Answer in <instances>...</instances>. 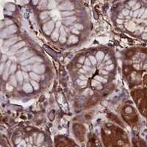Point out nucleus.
<instances>
[{"mask_svg": "<svg viewBox=\"0 0 147 147\" xmlns=\"http://www.w3.org/2000/svg\"><path fill=\"white\" fill-rule=\"evenodd\" d=\"M72 32H74V33H76V34H80V31H79V30H77V29H74V30H72Z\"/></svg>", "mask_w": 147, "mask_h": 147, "instance_id": "obj_39", "label": "nucleus"}, {"mask_svg": "<svg viewBox=\"0 0 147 147\" xmlns=\"http://www.w3.org/2000/svg\"><path fill=\"white\" fill-rule=\"evenodd\" d=\"M16 79L19 83H22V82H23L24 80V77L22 71H18L16 73Z\"/></svg>", "mask_w": 147, "mask_h": 147, "instance_id": "obj_18", "label": "nucleus"}, {"mask_svg": "<svg viewBox=\"0 0 147 147\" xmlns=\"http://www.w3.org/2000/svg\"><path fill=\"white\" fill-rule=\"evenodd\" d=\"M134 100L137 104L140 112L144 115H147V91L146 90H135L132 93Z\"/></svg>", "mask_w": 147, "mask_h": 147, "instance_id": "obj_1", "label": "nucleus"}, {"mask_svg": "<svg viewBox=\"0 0 147 147\" xmlns=\"http://www.w3.org/2000/svg\"><path fill=\"white\" fill-rule=\"evenodd\" d=\"M91 85L93 87L96 88L98 89V90H99V89H102V85H101V82H99V81H97V80L93 81L91 83Z\"/></svg>", "mask_w": 147, "mask_h": 147, "instance_id": "obj_17", "label": "nucleus"}, {"mask_svg": "<svg viewBox=\"0 0 147 147\" xmlns=\"http://www.w3.org/2000/svg\"><path fill=\"white\" fill-rule=\"evenodd\" d=\"M74 27H75V29H77V30H83V26H82V24H75V25H74Z\"/></svg>", "mask_w": 147, "mask_h": 147, "instance_id": "obj_33", "label": "nucleus"}, {"mask_svg": "<svg viewBox=\"0 0 147 147\" xmlns=\"http://www.w3.org/2000/svg\"><path fill=\"white\" fill-rule=\"evenodd\" d=\"M30 69H31L30 65H24V66H23V69L24 71H30Z\"/></svg>", "mask_w": 147, "mask_h": 147, "instance_id": "obj_36", "label": "nucleus"}, {"mask_svg": "<svg viewBox=\"0 0 147 147\" xmlns=\"http://www.w3.org/2000/svg\"><path fill=\"white\" fill-rule=\"evenodd\" d=\"M123 116L129 124H136L138 121V116L136 111L132 106H126L123 110Z\"/></svg>", "mask_w": 147, "mask_h": 147, "instance_id": "obj_2", "label": "nucleus"}, {"mask_svg": "<svg viewBox=\"0 0 147 147\" xmlns=\"http://www.w3.org/2000/svg\"><path fill=\"white\" fill-rule=\"evenodd\" d=\"M133 144L135 147H146L145 143L142 140L138 138L133 139Z\"/></svg>", "mask_w": 147, "mask_h": 147, "instance_id": "obj_8", "label": "nucleus"}, {"mask_svg": "<svg viewBox=\"0 0 147 147\" xmlns=\"http://www.w3.org/2000/svg\"><path fill=\"white\" fill-rule=\"evenodd\" d=\"M17 69V66L16 64H12V65L10 66V73H13L15 71H16Z\"/></svg>", "mask_w": 147, "mask_h": 147, "instance_id": "obj_31", "label": "nucleus"}, {"mask_svg": "<svg viewBox=\"0 0 147 147\" xmlns=\"http://www.w3.org/2000/svg\"><path fill=\"white\" fill-rule=\"evenodd\" d=\"M135 53H136V52H135V51H133V50H129L128 52H127V53H126V55H127V57H129V58H130V57H132V56H133V55H135Z\"/></svg>", "mask_w": 147, "mask_h": 147, "instance_id": "obj_28", "label": "nucleus"}, {"mask_svg": "<svg viewBox=\"0 0 147 147\" xmlns=\"http://www.w3.org/2000/svg\"><path fill=\"white\" fill-rule=\"evenodd\" d=\"M59 35L60 34L58 32V29H55L52 34V39L54 41H57V40H59V37H60Z\"/></svg>", "mask_w": 147, "mask_h": 147, "instance_id": "obj_16", "label": "nucleus"}, {"mask_svg": "<svg viewBox=\"0 0 147 147\" xmlns=\"http://www.w3.org/2000/svg\"><path fill=\"white\" fill-rule=\"evenodd\" d=\"M32 55V53L31 52H24V53L23 54V55H22L20 57V60L21 61H25V60H27V59L30 58L31 56Z\"/></svg>", "mask_w": 147, "mask_h": 147, "instance_id": "obj_12", "label": "nucleus"}, {"mask_svg": "<svg viewBox=\"0 0 147 147\" xmlns=\"http://www.w3.org/2000/svg\"><path fill=\"white\" fill-rule=\"evenodd\" d=\"M85 64H86L85 65H87V66H90V64H91V63H90V61L88 60V59H86V60H85Z\"/></svg>", "mask_w": 147, "mask_h": 147, "instance_id": "obj_37", "label": "nucleus"}, {"mask_svg": "<svg viewBox=\"0 0 147 147\" xmlns=\"http://www.w3.org/2000/svg\"><path fill=\"white\" fill-rule=\"evenodd\" d=\"M10 82H11V85H12L16 86V85H17V79H16V77H14V76H11V77H10Z\"/></svg>", "mask_w": 147, "mask_h": 147, "instance_id": "obj_24", "label": "nucleus"}, {"mask_svg": "<svg viewBox=\"0 0 147 147\" xmlns=\"http://www.w3.org/2000/svg\"><path fill=\"white\" fill-rule=\"evenodd\" d=\"M55 5H56V2H55V1H50V2H48V7L49 9L52 8V7H55Z\"/></svg>", "mask_w": 147, "mask_h": 147, "instance_id": "obj_27", "label": "nucleus"}, {"mask_svg": "<svg viewBox=\"0 0 147 147\" xmlns=\"http://www.w3.org/2000/svg\"><path fill=\"white\" fill-rule=\"evenodd\" d=\"M100 73L103 74H107V71H101Z\"/></svg>", "mask_w": 147, "mask_h": 147, "instance_id": "obj_40", "label": "nucleus"}, {"mask_svg": "<svg viewBox=\"0 0 147 147\" xmlns=\"http://www.w3.org/2000/svg\"><path fill=\"white\" fill-rule=\"evenodd\" d=\"M30 77H31V78L33 80H35V81H38L40 80V77H39L38 74H36L33 73V72H30Z\"/></svg>", "mask_w": 147, "mask_h": 147, "instance_id": "obj_21", "label": "nucleus"}, {"mask_svg": "<svg viewBox=\"0 0 147 147\" xmlns=\"http://www.w3.org/2000/svg\"><path fill=\"white\" fill-rule=\"evenodd\" d=\"M143 51H144V52H147V50H146V49H143ZM146 54H147V53H146Z\"/></svg>", "mask_w": 147, "mask_h": 147, "instance_id": "obj_42", "label": "nucleus"}, {"mask_svg": "<svg viewBox=\"0 0 147 147\" xmlns=\"http://www.w3.org/2000/svg\"><path fill=\"white\" fill-rule=\"evenodd\" d=\"M89 60H90L91 64H93V65H95L96 63V57H94V56H90L89 57Z\"/></svg>", "mask_w": 147, "mask_h": 147, "instance_id": "obj_29", "label": "nucleus"}, {"mask_svg": "<svg viewBox=\"0 0 147 147\" xmlns=\"http://www.w3.org/2000/svg\"><path fill=\"white\" fill-rule=\"evenodd\" d=\"M79 40L78 38H77L76 35H71L70 37H69V41L70 42L71 44H76V43H77Z\"/></svg>", "mask_w": 147, "mask_h": 147, "instance_id": "obj_19", "label": "nucleus"}, {"mask_svg": "<svg viewBox=\"0 0 147 147\" xmlns=\"http://www.w3.org/2000/svg\"><path fill=\"white\" fill-rule=\"evenodd\" d=\"M74 14V12L72 11H63L62 12V16H63L65 17L66 18V16H71Z\"/></svg>", "mask_w": 147, "mask_h": 147, "instance_id": "obj_26", "label": "nucleus"}, {"mask_svg": "<svg viewBox=\"0 0 147 147\" xmlns=\"http://www.w3.org/2000/svg\"><path fill=\"white\" fill-rule=\"evenodd\" d=\"M23 90L26 93H32V87L30 83H25L23 85Z\"/></svg>", "mask_w": 147, "mask_h": 147, "instance_id": "obj_15", "label": "nucleus"}, {"mask_svg": "<svg viewBox=\"0 0 147 147\" xmlns=\"http://www.w3.org/2000/svg\"><path fill=\"white\" fill-rule=\"evenodd\" d=\"M84 61H85V57H82L79 59V63H83Z\"/></svg>", "mask_w": 147, "mask_h": 147, "instance_id": "obj_38", "label": "nucleus"}, {"mask_svg": "<svg viewBox=\"0 0 147 147\" xmlns=\"http://www.w3.org/2000/svg\"><path fill=\"white\" fill-rule=\"evenodd\" d=\"M47 16H48V13L47 12H42L41 14L40 15L41 19H44V18H47Z\"/></svg>", "mask_w": 147, "mask_h": 147, "instance_id": "obj_32", "label": "nucleus"}, {"mask_svg": "<svg viewBox=\"0 0 147 147\" xmlns=\"http://www.w3.org/2000/svg\"><path fill=\"white\" fill-rule=\"evenodd\" d=\"M96 80L99 81V82H103V83H106V82H107V80H106V79L103 78V77H99V76H96V77H95Z\"/></svg>", "mask_w": 147, "mask_h": 147, "instance_id": "obj_23", "label": "nucleus"}, {"mask_svg": "<svg viewBox=\"0 0 147 147\" xmlns=\"http://www.w3.org/2000/svg\"><path fill=\"white\" fill-rule=\"evenodd\" d=\"M54 28H55V24L52 21L47 22L43 26V30L46 35H50L51 32L53 31Z\"/></svg>", "mask_w": 147, "mask_h": 147, "instance_id": "obj_4", "label": "nucleus"}, {"mask_svg": "<svg viewBox=\"0 0 147 147\" xmlns=\"http://www.w3.org/2000/svg\"><path fill=\"white\" fill-rule=\"evenodd\" d=\"M6 88H7V90H10V91H11V90H13V85H10V84L7 83V85H6Z\"/></svg>", "mask_w": 147, "mask_h": 147, "instance_id": "obj_35", "label": "nucleus"}, {"mask_svg": "<svg viewBox=\"0 0 147 147\" xmlns=\"http://www.w3.org/2000/svg\"><path fill=\"white\" fill-rule=\"evenodd\" d=\"M31 84H32V85L33 86V88H34V89H35V90H38L39 87H40V86H39V84L36 81L32 80V82H31Z\"/></svg>", "mask_w": 147, "mask_h": 147, "instance_id": "obj_25", "label": "nucleus"}, {"mask_svg": "<svg viewBox=\"0 0 147 147\" xmlns=\"http://www.w3.org/2000/svg\"><path fill=\"white\" fill-rule=\"evenodd\" d=\"M80 80H86V78H85V77H84V76H80Z\"/></svg>", "mask_w": 147, "mask_h": 147, "instance_id": "obj_41", "label": "nucleus"}, {"mask_svg": "<svg viewBox=\"0 0 147 147\" xmlns=\"http://www.w3.org/2000/svg\"><path fill=\"white\" fill-rule=\"evenodd\" d=\"M17 40H18V38H17L16 37H14V38H13L10 39V40H7V41L5 42V45L11 46L12 44H15L16 42L17 41Z\"/></svg>", "mask_w": 147, "mask_h": 147, "instance_id": "obj_20", "label": "nucleus"}, {"mask_svg": "<svg viewBox=\"0 0 147 147\" xmlns=\"http://www.w3.org/2000/svg\"><path fill=\"white\" fill-rule=\"evenodd\" d=\"M77 85H80V86H84V85H85L87 84L86 83V81H83L82 80H80V79L77 81Z\"/></svg>", "mask_w": 147, "mask_h": 147, "instance_id": "obj_30", "label": "nucleus"}, {"mask_svg": "<svg viewBox=\"0 0 147 147\" xmlns=\"http://www.w3.org/2000/svg\"><path fill=\"white\" fill-rule=\"evenodd\" d=\"M42 59H40V57H32V58L29 59V60H25V61H24L22 62V65L24 66V65H27L28 64L32 63L35 62H41Z\"/></svg>", "mask_w": 147, "mask_h": 147, "instance_id": "obj_7", "label": "nucleus"}, {"mask_svg": "<svg viewBox=\"0 0 147 147\" xmlns=\"http://www.w3.org/2000/svg\"><path fill=\"white\" fill-rule=\"evenodd\" d=\"M114 69V65L113 64H110V65H107V66L105 67V69L108 71H112L113 69Z\"/></svg>", "mask_w": 147, "mask_h": 147, "instance_id": "obj_34", "label": "nucleus"}, {"mask_svg": "<svg viewBox=\"0 0 147 147\" xmlns=\"http://www.w3.org/2000/svg\"><path fill=\"white\" fill-rule=\"evenodd\" d=\"M133 71V68H132V65H126L123 67V72L125 75H129Z\"/></svg>", "mask_w": 147, "mask_h": 147, "instance_id": "obj_10", "label": "nucleus"}, {"mask_svg": "<svg viewBox=\"0 0 147 147\" xmlns=\"http://www.w3.org/2000/svg\"><path fill=\"white\" fill-rule=\"evenodd\" d=\"M10 61H8V62L6 63V65H5V72L3 74V79L4 80H6L7 78V76H8V73L10 72L8 71V70H10Z\"/></svg>", "mask_w": 147, "mask_h": 147, "instance_id": "obj_13", "label": "nucleus"}, {"mask_svg": "<svg viewBox=\"0 0 147 147\" xmlns=\"http://www.w3.org/2000/svg\"><path fill=\"white\" fill-rule=\"evenodd\" d=\"M59 41L61 43V44H63L66 41V38H65V32L63 30V28L60 29V37H59Z\"/></svg>", "mask_w": 147, "mask_h": 147, "instance_id": "obj_11", "label": "nucleus"}, {"mask_svg": "<svg viewBox=\"0 0 147 147\" xmlns=\"http://www.w3.org/2000/svg\"><path fill=\"white\" fill-rule=\"evenodd\" d=\"M17 31V28L15 25L10 26L9 27H7V29H5V30H2V32H1V35H2V38H5V37L9 36L11 34L15 33Z\"/></svg>", "mask_w": 147, "mask_h": 147, "instance_id": "obj_3", "label": "nucleus"}, {"mask_svg": "<svg viewBox=\"0 0 147 147\" xmlns=\"http://www.w3.org/2000/svg\"><path fill=\"white\" fill-rule=\"evenodd\" d=\"M25 45V42L24 41H20L18 42V44H16V45H14L13 47H12L11 50L10 51V54H14V52H16L17 50L20 49L21 48Z\"/></svg>", "mask_w": 147, "mask_h": 147, "instance_id": "obj_6", "label": "nucleus"}, {"mask_svg": "<svg viewBox=\"0 0 147 147\" xmlns=\"http://www.w3.org/2000/svg\"><path fill=\"white\" fill-rule=\"evenodd\" d=\"M33 70L38 74H42L45 71V66L44 65H35L33 66Z\"/></svg>", "mask_w": 147, "mask_h": 147, "instance_id": "obj_9", "label": "nucleus"}, {"mask_svg": "<svg viewBox=\"0 0 147 147\" xmlns=\"http://www.w3.org/2000/svg\"><path fill=\"white\" fill-rule=\"evenodd\" d=\"M77 19V17L75 16H71V17H66L64 19V23L67 25H69V24H71L73 23L74 22H75V20Z\"/></svg>", "mask_w": 147, "mask_h": 147, "instance_id": "obj_14", "label": "nucleus"}, {"mask_svg": "<svg viewBox=\"0 0 147 147\" xmlns=\"http://www.w3.org/2000/svg\"><path fill=\"white\" fill-rule=\"evenodd\" d=\"M74 8V5H72L70 2H65V3L62 4V5L60 6V10H63L64 11H71V10H73Z\"/></svg>", "mask_w": 147, "mask_h": 147, "instance_id": "obj_5", "label": "nucleus"}, {"mask_svg": "<svg viewBox=\"0 0 147 147\" xmlns=\"http://www.w3.org/2000/svg\"><path fill=\"white\" fill-rule=\"evenodd\" d=\"M105 57V54L103 53L102 52H97L96 54V60H102V59H103V57Z\"/></svg>", "mask_w": 147, "mask_h": 147, "instance_id": "obj_22", "label": "nucleus"}]
</instances>
